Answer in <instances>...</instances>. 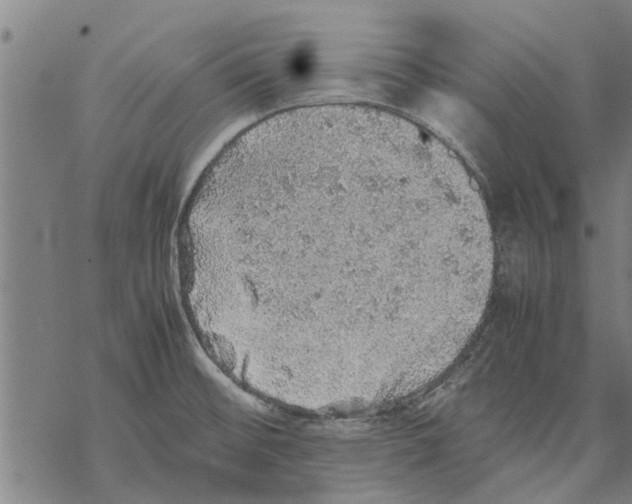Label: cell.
<instances>
[{"mask_svg":"<svg viewBox=\"0 0 632 504\" xmlns=\"http://www.w3.org/2000/svg\"><path fill=\"white\" fill-rule=\"evenodd\" d=\"M206 223L211 259L249 315L315 352L369 343L379 288L423 302L466 254L446 198L383 156L283 167L210 209Z\"/></svg>","mask_w":632,"mask_h":504,"instance_id":"obj_1","label":"cell"}]
</instances>
